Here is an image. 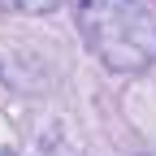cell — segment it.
Returning a JSON list of instances; mask_svg holds the SVG:
<instances>
[{"mask_svg": "<svg viewBox=\"0 0 156 156\" xmlns=\"http://www.w3.org/2000/svg\"><path fill=\"white\" fill-rule=\"evenodd\" d=\"M78 26L113 69L156 61V22L139 0H78Z\"/></svg>", "mask_w": 156, "mask_h": 156, "instance_id": "1", "label": "cell"}, {"mask_svg": "<svg viewBox=\"0 0 156 156\" xmlns=\"http://www.w3.org/2000/svg\"><path fill=\"white\" fill-rule=\"evenodd\" d=\"M9 5L22 13H48V9H56V0H9Z\"/></svg>", "mask_w": 156, "mask_h": 156, "instance_id": "2", "label": "cell"}]
</instances>
